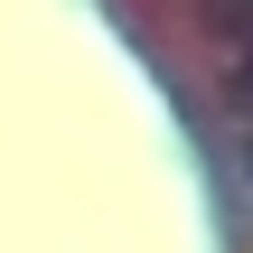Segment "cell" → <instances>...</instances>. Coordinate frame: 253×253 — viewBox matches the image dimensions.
<instances>
[{"instance_id":"6da1fadb","label":"cell","mask_w":253,"mask_h":253,"mask_svg":"<svg viewBox=\"0 0 253 253\" xmlns=\"http://www.w3.org/2000/svg\"><path fill=\"white\" fill-rule=\"evenodd\" d=\"M207 19H225V38L253 47V0H207Z\"/></svg>"},{"instance_id":"7a4b0ae2","label":"cell","mask_w":253,"mask_h":253,"mask_svg":"<svg viewBox=\"0 0 253 253\" xmlns=\"http://www.w3.org/2000/svg\"><path fill=\"white\" fill-rule=\"evenodd\" d=\"M244 84H253V47H244Z\"/></svg>"}]
</instances>
